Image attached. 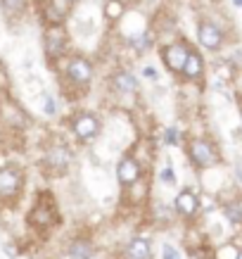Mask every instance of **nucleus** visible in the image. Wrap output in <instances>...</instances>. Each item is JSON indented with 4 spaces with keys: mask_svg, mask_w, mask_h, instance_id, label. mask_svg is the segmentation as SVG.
<instances>
[{
    "mask_svg": "<svg viewBox=\"0 0 242 259\" xmlns=\"http://www.w3.org/2000/svg\"><path fill=\"white\" fill-rule=\"evenodd\" d=\"M71 131H74V136H76L81 143H90L100 136V121H98L93 114H86V112H83V114H78V117L74 119Z\"/></svg>",
    "mask_w": 242,
    "mask_h": 259,
    "instance_id": "nucleus-1",
    "label": "nucleus"
},
{
    "mask_svg": "<svg viewBox=\"0 0 242 259\" xmlns=\"http://www.w3.org/2000/svg\"><path fill=\"white\" fill-rule=\"evenodd\" d=\"M187 55H190V48L185 43H173V46L164 48L162 50V60H164L166 69L176 71V74H183V67L187 62Z\"/></svg>",
    "mask_w": 242,
    "mask_h": 259,
    "instance_id": "nucleus-2",
    "label": "nucleus"
},
{
    "mask_svg": "<svg viewBox=\"0 0 242 259\" xmlns=\"http://www.w3.org/2000/svg\"><path fill=\"white\" fill-rule=\"evenodd\" d=\"M24 176L17 166H0V197H15L22 190Z\"/></svg>",
    "mask_w": 242,
    "mask_h": 259,
    "instance_id": "nucleus-3",
    "label": "nucleus"
},
{
    "mask_svg": "<svg viewBox=\"0 0 242 259\" xmlns=\"http://www.w3.org/2000/svg\"><path fill=\"white\" fill-rule=\"evenodd\" d=\"M190 157H192V162H195L197 166H211L214 162H216V150H214V145L207 141H192L190 143Z\"/></svg>",
    "mask_w": 242,
    "mask_h": 259,
    "instance_id": "nucleus-4",
    "label": "nucleus"
},
{
    "mask_svg": "<svg viewBox=\"0 0 242 259\" xmlns=\"http://www.w3.org/2000/svg\"><path fill=\"white\" fill-rule=\"evenodd\" d=\"M67 74H69V79L74 81V83L86 86V83H90V79H93V67H90V62L83 60V57H71L69 67H67Z\"/></svg>",
    "mask_w": 242,
    "mask_h": 259,
    "instance_id": "nucleus-5",
    "label": "nucleus"
},
{
    "mask_svg": "<svg viewBox=\"0 0 242 259\" xmlns=\"http://www.w3.org/2000/svg\"><path fill=\"white\" fill-rule=\"evenodd\" d=\"M197 36H200V43H202L207 50H219L221 43H223V33H221L219 26H214L211 22H200L197 26Z\"/></svg>",
    "mask_w": 242,
    "mask_h": 259,
    "instance_id": "nucleus-6",
    "label": "nucleus"
},
{
    "mask_svg": "<svg viewBox=\"0 0 242 259\" xmlns=\"http://www.w3.org/2000/svg\"><path fill=\"white\" fill-rule=\"evenodd\" d=\"M64 46H67V36L60 26H50L45 33V53L47 57H60L64 53Z\"/></svg>",
    "mask_w": 242,
    "mask_h": 259,
    "instance_id": "nucleus-7",
    "label": "nucleus"
},
{
    "mask_svg": "<svg viewBox=\"0 0 242 259\" xmlns=\"http://www.w3.org/2000/svg\"><path fill=\"white\" fill-rule=\"evenodd\" d=\"M173 207H176V212H178L180 217L190 219V217H195L197 209H200V200H197V195L192 190H183V193H178Z\"/></svg>",
    "mask_w": 242,
    "mask_h": 259,
    "instance_id": "nucleus-8",
    "label": "nucleus"
},
{
    "mask_svg": "<svg viewBox=\"0 0 242 259\" xmlns=\"http://www.w3.org/2000/svg\"><path fill=\"white\" fill-rule=\"evenodd\" d=\"M117 176L124 186H131V183H135L140 179V166H138V162L133 157H124L117 166Z\"/></svg>",
    "mask_w": 242,
    "mask_h": 259,
    "instance_id": "nucleus-9",
    "label": "nucleus"
},
{
    "mask_svg": "<svg viewBox=\"0 0 242 259\" xmlns=\"http://www.w3.org/2000/svg\"><path fill=\"white\" fill-rule=\"evenodd\" d=\"M69 162H71V155L64 145H57V148H53L50 152H47V166H50V169L64 171V169L69 166Z\"/></svg>",
    "mask_w": 242,
    "mask_h": 259,
    "instance_id": "nucleus-10",
    "label": "nucleus"
},
{
    "mask_svg": "<svg viewBox=\"0 0 242 259\" xmlns=\"http://www.w3.org/2000/svg\"><path fill=\"white\" fill-rule=\"evenodd\" d=\"M126 252H128L131 259H150L152 247H150V240H145V238H133L128 247H126Z\"/></svg>",
    "mask_w": 242,
    "mask_h": 259,
    "instance_id": "nucleus-11",
    "label": "nucleus"
},
{
    "mask_svg": "<svg viewBox=\"0 0 242 259\" xmlns=\"http://www.w3.org/2000/svg\"><path fill=\"white\" fill-rule=\"evenodd\" d=\"M112 88L117 91V93H131L138 88V81L133 79L131 74H126V71H119L112 76Z\"/></svg>",
    "mask_w": 242,
    "mask_h": 259,
    "instance_id": "nucleus-12",
    "label": "nucleus"
},
{
    "mask_svg": "<svg viewBox=\"0 0 242 259\" xmlns=\"http://www.w3.org/2000/svg\"><path fill=\"white\" fill-rule=\"evenodd\" d=\"M202 71H204L202 57L197 55L195 50H190V55H187V62H185V67H183V74H185L187 79H200V76H202Z\"/></svg>",
    "mask_w": 242,
    "mask_h": 259,
    "instance_id": "nucleus-13",
    "label": "nucleus"
},
{
    "mask_svg": "<svg viewBox=\"0 0 242 259\" xmlns=\"http://www.w3.org/2000/svg\"><path fill=\"white\" fill-rule=\"evenodd\" d=\"M90 254H93V247H90V243H86V240H74V243L69 245L71 259H90Z\"/></svg>",
    "mask_w": 242,
    "mask_h": 259,
    "instance_id": "nucleus-14",
    "label": "nucleus"
},
{
    "mask_svg": "<svg viewBox=\"0 0 242 259\" xmlns=\"http://www.w3.org/2000/svg\"><path fill=\"white\" fill-rule=\"evenodd\" d=\"M0 8H3V12L10 17H17L22 15L24 8H26V0H0Z\"/></svg>",
    "mask_w": 242,
    "mask_h": 259,
    "instance_id": "nucleus-15",
    "label": "nucleus"
},
{
    "mask_svg": "<svg viewBox=\"0 0 242 259\" xmlns=\"http://www.w3.org/2000/svg\"><path fill=\"white\" fill-rule=\"evenodd\" d=\"M223 212H226V217H228L230 224L242 226V207H237V204H226V207H223Z\"/></svg>",
    "mask_w": 242,
    "mask_h": 259,
    "instance_id": "nucleus-16",
    "label": "nucleus"
},
{
    "mask_svg": "<svg viewBox=\"0 0 242 259\" xmlns=\"http://www.w3.org/2000/svg\"><path fill=\"white\" fill-rule=\"evenodd\" d=\"M121 3H117V0H112V3H107V8H105V12H107V17L110 19H117L119 15H121Z\"/></svg>",
    "mask_w": 242,
    "mask_h": 259,
    "instance_id": "nucleus-17",
    "label": "nucleus"
},
{
    "mask_svg": "<svg viewBox=\"0 0 242 259\" xmlns=\"http://www.w3.org/2000/svg\"><path fill=\"white\" fill-rule=\"evenodd\" d=\"M131 46L135 48V50H145V48H150V38L148 36H135V38L131 40Z\"/></svg>",
    "mask_w": 242,
    "mask_h": 259,
    "instance_id": "nucleus-18",
    "label": "nucleus"
},
{
    "mask_svg": "<svg viewBox=\"0 0 242 259\" xmlns=\"http://www.w3.org/2000/svg\"><path fill=\"white\" fill-rule=\"evenodd\" d=\"M162 254H164V259H180V254L176 252V247H173V245H164Z\"/></svg>",
    "mask_w": 242,
    "mask_h": 259,
    "instance_id": "nucleus-19",
    "label": "nucleus"
},
{
    "mask_svg": "<svg viewBox=\"0 0 242 259\" xmlns=\"http://www.w3.org/2000/svg\"><path fill=\"white\" fill-rule=\"evenodd\" d=\"M142 74H145V79H150V81H157V76H159L152 67H145V69H142Z\"/></svg>",
    "mask_w": 242,
    "mask_h": 259,
    "instance_id": "nucleus-20",
    "label": "nucleus"
},
{
    "mask_svg": "<svg viewBox=\"0 0 242 259\" xmlns=\"http://www.w3.org/2000/svg\"><path fill=\"white\" fill-rule=\"evenodd\" d=\"M162 179H164V181H169V183H173V181H176V179H173V171H171V166H166L164 171H162Z\"/></svg>",
    "mask_w": 242,
    "mask_h": 259,
    "instance_id": "nucleus-21",
    "label": "nucleus"
},
{
    "mask_svg": "<svg viewBox=\"0 0 242 259\" xmlns=\"http://www.w3.org/2000/svg\"><path fill=\"white\" fill-rule=\"evenodd\" d=\"M176 138H178V136H176V128H169V131H166V143H176Z\"/></svg>",
    "mask_w": 242,
    "mask_h": 259,
    "instance_id": "nucleus-22",
    "label": "nucleus"
},
{
    "mask_svg": "<svg viewBox=\"0 0 242 259\" xmlns=\"http://www.w3.org/2000/svg\"><path fill=\"white\" fill-rule=\"evenodd\" d=\"M45 112H47V114H55V102H53V100H47Z\"/></svg>",
    "mask_w": 242,
    "mask_h": 259,
    "instance_id": "nucleus-23",
    "label": "nucleus"
},
{
    "mask_svg": "<svg viewBox=\"0 0 242 259\" xmlns=\"http://www.w3.org/2000/svg\"><path fill=\"white\" fill-rule=\"evenodd\" d=\"M235 5H237V8H242V0H233Z\"/></svg>",
    "mask_w": 242,
    "mask_h": 259,
    "instance_id": "nucleus-24",
    "label": "nucleus"
},
{
    "mask_svg": "<svg viewBox=\"0 0 242 259\" xmlns=\"http://www.w3.org/2000/svg\"><path fill=\"white\" fill-rule=\"evenodd\" d=\"M237 259H242V252H237Z\"/></svg>",
    "mask_w": 242,
    "mask_h": 259,
    "instance_id": "nucleus-25",
    "label": "nucleus"
},
{
    "mask_svg": "<svg viewBox=\"0 0 242 259\" xmlns=\"http://www.w3.org/2000/svg\"><path fill=\"white\" fill-rule=\"evenodd\" d=\"M64 3H76V0H64Z\"/></svg>",
    "mask_w": 242,
    "mask_h": 259,
    "instance_id": "nucleus-26",
    "label": "nucleus"
}]
</instances>
